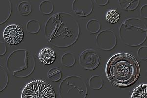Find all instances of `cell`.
I'll list each match as a JSON object with an SVG mask.
<instances>
[{"mask_svg":"<svg viewBox=\"0 0 147 98\" xmlns=\"http://www.w3.org/2000/svg\"><path fill=\"white\" fill-rule=\"evenodd\" d=\"M139 74L136 60L130 55L120 53L110 59L107 65V74L112 83L125 87L134 83Z\"/></svg>","mask_w":147,"mask_h":98,"instance_id":"1","label":"cell"},{"mask_svg":"<svg viewBox=\"0 0 147 98\" xmlns=\"http://www.w3.org/2000/svg\"><path fill=\"white\" fill-rule=\"evenodd\" d=\"M122 41L130 46H137L143 43L147 37V28L142 20L129 18L122 23L119 29Z\"/></svg>","mask_w":147,"mask_h":98,"instance_id":"2","label":"cell"},{"mask_svg":"<svg viewBox=\"0 0 147 98\" xmlns=\"http://www.w3.org/2000/svg\"><path fill=\"white\" fill-rule=\"evenodd\" d=\"M22 98H55L53 89L50 85L42 81H34L24 88Z\"/></svg>","mask_w":147,"mask_h":98,"instance_id":"3","label":"cell"},{"mask_svg":"<svg viewBox=\"0 0 147 98\" xmlns=\"http://www.w3.org/2000/svg\"><path fill=\"white\" fill-rule=\"evenodd\" d=\"M97 44L102 50H111L116 45V37L114 33L110 30L102 31L97 37Z\"/></svg>","mask_w":147,"mask_h":98,"instance_id":"4","label":"cell"},{"mask_svg":"<svg viewBox=\"0 0 147 98\" xmlns=\"http://www.w3.org/2000/svg\"><path fill=\"white\" fill-rule=\"evenodd\" d=\"M24 33L22 28L17 25H12L7 27L3 32V37L8 43L17 45L23 39Z\"/></svg>","mask_w":147,"mask_h":98,"instance_id":"5","label":"cell"},{"mask_svg":"<svg viewBox=\"0 0 147 98\" xmlns=\"http://www.w3.org/2000/svg\"><path fill=\"white\" fill-rule=\"evenodd\" d=\"M100 63V58L96 52L93 50H87L80 57V64L87 70L97 68Z\"/></svg>","mask_w":147,"mask_h":98,"instance_id":"6","label":"cell"},{"mask_svg":"<svg viewBox=\"0 0 147 98\" xmlns=\"http://www.w3.org/2000/svg\"><path fill=\"white\" fill-rule=\"evenodd\" d=\"M93 4L91 0H75L73 3V10L80 16H87L92 13Z\"/></svg>","mask_w":147,"mask_h":98,"instance_id":"7","label":"cell"},{"mask_svg":"<svg viewBox=\"0 0 147 98\" xmlns=\"http://www.w3.org/2000/svg\"><path fill=\"white\" fill-rule=\"evenodd\" d=\"M39 59L44 64L50 65L55 60V53L52 49L49 48L43 49L39 53Z\"/></svg>","mask_w":147,"mask_h":98,"instance_id":"8","label":"cell"},{"mask_svg":"<svg viewBox=\"0 0 147 98\" xmlns=\"http://www.w3.org/2000/svg\"><path fill=\"white\" fill-rule=\"evenodd\" d=\"M140 0H119V5L124 10L130 11L138 7Z\"/></svg>","mask_w":147,"mask_h":98,"instance_id":"9","label":"cell"},{"mask_svg":"<svg viewBox=\"0 0 147 98\" xmlns=\"http://www.w3.org/2000/svg\"><path fill=\"white\" fill-rule=\"evenodd\" d=\"M132 98H147V84L139 85L132 93Z\"/></svg>","mask_w":147,"mask_h":98,"instance_id":"10","label":"cell"},{"mask_svg":"<svg viewBox=\"0 0 147 98\" xmlns=\"http://www.w3.org/2000/svg\"><path fill=\"white\" fill-rule=\"evenodd\" d=\"M39 10L44 14H50L54 10V5L50 1H45L40 3Z\"/></svg>","mask_w":147,"mask_h":98,"instance_id":"11","label":"cell"},{"mask_svg":"<svg viewBox=\"0 0 147 98\" xmlns=\"http://www.w3.org/2000/svg\"><path fill=\"white\" fill-rule=\"evenodd\" d=\"M89 85L95 90H98L103 86V80L100 76H92L89 81Z\"/></svg>","mask_w":147,"mask_h":98,"instance_id":"12","label":"cell"},{"mask_svg":"<svg viewBox=\"0 0 147 98\" xmlns=\"http://www.w3.org/2000/svg\"><path fill=\"white\" fill-rule=\"evenodd\" d=\"M32 10V5L28 2H22L18 5V11L22 15H28L31 13Z\"/></svg>","mask_w":147,"mask_h":98,"instance_id":"13","label":"cell"},{"mask_svg":"<svg viewBox=\"0 0 147 98\" xmlns=\"http://www.w3.org/2000/svg\"><path fill=\"white\" fill-rule=\"evenodd\" d=\"M87 28L91 33H97L100 30V24L98 20H91L87 23Z\"/></svg>","mask_w":147,"mask_h":98,"instance_id":"14","label":"cell"},{"mask_svg":"<svg viewBox=\"0 0 147 98\" xmlns=\"http://www.w3.org/2000/svg\"><path fill=\"white\" fill-rule=\"evenodd\" d=\"M120 15L115 10H110L106 14V19L107 21L111 23H115L118 21Z\"/></svg>","mask_w":147,"mask_h":98,"instance_id":"15","label":"cell"},{"mask_svg":"<svg viewBox=\"0 0 147 98\" xmlns=\"http://www.w3.org/2000/svg\"><path fill=\"white\" fill-rule=\"evenodd\" d=\"M48 78L52 81L58 82L61 78V72L57 68H53L48 73Z\"/></svg>","mask_w":147,"mask_h":98,"instance_id":"16","label":"cell"},{"mask_svg":"<svg viewBox=\"0 0 147 98\" xmlns=\"http://www.w3.org/2000/svg\"><path fill=\"white\" fill-rule=\"evenodd\" d=\"M64 56L68 59H67L66 58L62 57V62L64 65H65L67 67H70L74 64V63H72V60L75 61L73 55L71 53H66L64 55Z\"/></svg>","mask_w":147,"mask_h":98,"instance_id":"17","label":"cell"},{"mask_svg":"<svg viewBox=\"0 0 147 98\" xmlns=\"http://www.w3.org/2000/svg\"><path fill=\"white\" fill-rule=\"evenodd\" d=\"M138 57L143 60H147V47H141L137 51Z\"/></svg>","mask_w":147,"mask_h":98,"instance_id":"18","label":"cell"},{"mask_svg":"<svg viewBox=\"0 0 147 98\" xmlns=\"http://www.w3.org/2000/svg\"><path fill=\"white\" fill-rule=\"evenodd\" d=\"M140 14L144 18L147 19V4L141 7L140 9Z\"/></svg>","mask_w":147,"mask_h":98,"instance_id":"19","label":"cell"},{"mask_svg":"<svg viewBox=\"0 0 147 98\" xmlns=\"http://www.w3.org/2000/svg\"><path fill=\"white\" fill-rule=\"evenodd\" d=\"M96 3L100 6H105L109 3V0H95Z\"/></svg>","mask_w":147,"mask_h":98,"instance_id":"20","label":"cell"}]
</instances>
